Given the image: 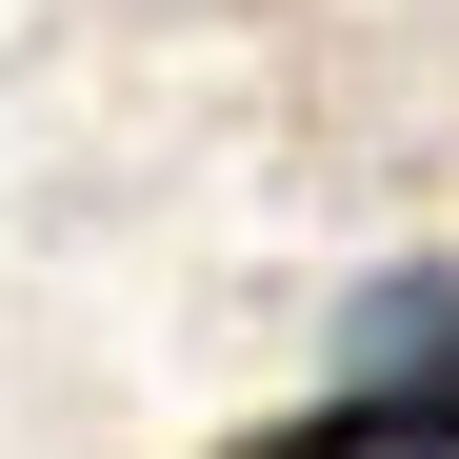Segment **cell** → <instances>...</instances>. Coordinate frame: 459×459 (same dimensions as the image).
Segmentation results:
<instances>
[{
    "mask_svg": "<svg viewBox=\"0 0 459 459\" xmlns=\"http://www.w3.org/2000/svg\"><path fill=\"white\" fill-rule=\"evenodd\" d=\"M340 420H359V459H459V260L359 280V320H340Z\"/></svg>",
    "mask_w": 459,
    "mask_h": 459,
    "instance_id": "cell-1",
    "label": "cell"
},
{
    "mask_svg": "<svg viewBox=\"0 0 459 459\" xmlns=\"http://www.w3.org/2000/svg\"><path fill=\"white\" fill-rule=\"evenodd\" d=\"M240 459H359V420L320 400V420H280V439H240Z\"/></svg>",
    "mask_w": 459,
    "mask_h": 459,
    "instance_id": "cell-2",
    "label": "cell"
}]
</instances>
